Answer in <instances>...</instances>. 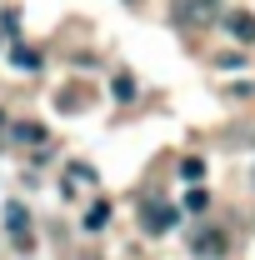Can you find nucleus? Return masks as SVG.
<instances>
[{
	"label": "nucleus",
	"instance_id": "1",
	"mask_svg": "<svg viewBox=\"0 0 255 260\" xmlns=\"http://www.w3.org/2000/svg\"><path fill=\"white\" fill-rule=\"evenodd\" d=\"M170 20L185 25V30H200V25H215L220 20V0H170Z\"/></svg>",
	"mask_w": 255,
	"mask_h": 260
},
{
	"label": "nucleus",
	"instance_id": "2",
	"mask_svg": "<svg viewBox=\"0 0 255 260\" xmlns=\"http://www.w3.org/2000/svg\"><path fill=\"white\" fill-rule=\"evenodd\" d=\"M5 225H10V235H15V245H30V215H25V205H5Z\"/></svg>",
	"mask_w": 255,
	"mask_h": 260
},
{
	"label": "nucleus",
	"instance_id": "3",
	"mask_svg": "<svg viewBox=\"0 0 255 260\" xmlns=\"http://www.w3.org/2000/svg\"><path fill=\"white\" fill-rule=\"evenodd\" d=\"M140 220H145L150 235H165V230L175 225V210H170V205H145V210H140Z\"/></svg>",
	"mask_w": 255,
	"mask_h": 260
},
{
	"label": "nucleus",
	"instance_id": "4",
	"mask_svg": "<svg viewBox=\"0 0 255 260\" xmlns=\"http://www.w3.org/2000/svg\"><path fill=\"white\" fill-rule=\"evenodd\" d=\"M225 30L250 45V40H255V15H250V10H230V15H225Z\"/></svg>",
	"mask_w": 255,
	"mask_h": 260
},
{
	"label": "nucleus",
	"instance_id": "5",
	"mask_svg": "<svg viewBox=\"0 0 255 260\" xmlns=\"http://www.w3.org/2000/svg\"><path fill=\"white\" fill-rule=\"evenodd\" d=\"M195 250H200V255H220V250H225V240L215 235V230H205V235H195Z\"/></svg>",
	"mask_w": 255,
	"mask_h": 260
},
{
	"label": "nucleus",
	"instance_id": "6",
	"mask_svg": "<svg viewBox=\"0 0 255 260\" xmlns=\"http://www.w3.org/2000/svg\"><path fill=\"white\" fill-rule=\"evenodd\" d=\"M10 60L20 65V70H35V65H40V50H25V45H15V50H10Z\"/></svg>",
	"mask_w": 255,
	"mask_h": 260
},
{
	"label": "nucleus",
	"instance_id": "7",
	"mask_svg": "<svg viewBox=\"0 0 255 260\" xmlns=\"http://www.w3.org/2000/svg\"><path fill=\"white\" fill-rule=\"evenodd\" d=\"M15 140H25V145H40V140H45V130L30 125V120H20V125H15Z\"/></svg>",
	"mask_w": 255,
	"mask_h": 260
},
{
	"label": "nucleus",
	"instance_id": "8",
	"mask_svg": "<svg viewBox=\"0 0 255 260\" xmlns=\"http://www.w3.org/2000/svg\"><path fill=\"white\" fill-rule=\"evenodd\" d=\"M105 220H110V210H105V205H95V210L85 215V230H105Z\"/></svg>",
	"mask_w": 255,
	"mask_h": 260
},
{
	"label": "nucleus",
	"instance_id": "9",
	"mask_svg": "<svg viewBox=\"0 0 255 260\" xmlns=\"http://www.w3.org/2000/svg\"><path fill=\"white\" fill-rule=\"evenodd\" d=\"M180 170H185V180H200V175H205V160H200V155H190Z\"/></svg>",
	"mask_w": 255,
	"mask_h": 260
},
{
	"label": "nucleus",
	"instance_id": "10",
	"mask_svg": "<svg viewBox=\"0 0 255 260\" xmlns=\"http://www.w3.org/2000/svg\"><path fill=\"white\" fill-rule=\"evenodd\" d=\"M205 205H210V195H205V190H190V195H185V210H205Z\"/></svg>",
	"mask_w": 255,
	"mask_h": 260
},
{
	"label": "nucleus",
	"instance_id": "11",
	"mask_svg": "<svg viewBox=\"0 0 255 260\" xmlns=\"http://www.w3.org/2000/svg\"><path fill=\"white\" fill-rule=\"evenodd\" d=\"M115 95H120V100L135 95V80H130V75H120V80H115Z\"/></svg>",
	"mask_w": 255,
	"mask_h": 260
}]
</instances>
